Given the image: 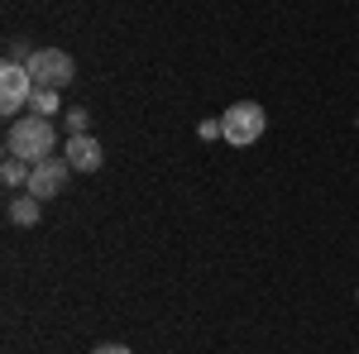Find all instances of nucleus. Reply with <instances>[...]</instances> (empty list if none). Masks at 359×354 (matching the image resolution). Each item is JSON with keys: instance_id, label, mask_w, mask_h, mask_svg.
<instances>
[{"instance_id": "obj_6", "label": "nucleus", "mask_w": 359, "mask_h": 354, "mask_svg": "<svg viewBox=\"0 0 359 354\" xmlns=\"http://www.w3.org/2000/svg\"><path fill=\"white\" fill-rule=\"evenodd\" d=\"M62 158L72 163V172H96V168L106 163L101 139H91V135H67V144H62Z\"/></svg>"}, {"instance_id": "obj_1", "label": "nucleus", "mask_w": 359, "mask_h": 354, "mask_svg": "<svg viewBox=\"0 0 359 354\" xmlns=\"http://www.w3.org/2000/svg\"><path fill=\"white\" fill-rule=\"evenodd\" d=\"M5 154H10V158H25L29 168L43 163V158H57L53 120H43V115H20V120H10V130H5Z\"/></svg>"}, {"instance_id": "obj_9", "label": "nucleus", "mask_w": 359, "mask_h": 354, "mask_svg": "<svg viewBox=\"0 0 359 354\" xmlns=\"http://www.w3.org/2000/svg\"><path fill=\"white\" fill-rule=\"evenodd\" d=\"M29 172H34V168H29L25 158H10V154H5V168H0V182H5L10 191H15V187H29Z\"/></svg>"}, {"instance_id": "obj_13", "label": "nucleus", "mask_w": 359, "mask_h": 354, "mask_svg": "<svg viewBox=\"0 0 359 354\" xmlns=\"http://www.w3.org/2000/svg\"><path fill=\"white\" fill-rule=\"evenodd\" d=\"M91 354H135V350H130V345H96Z\"/></svg>"}, {"instance_id": "obj_4", "label": "nucleus", "mask_w": 359, "mask_h": 354, "mask_svg": "<svg viewBox=\"0 0 359 354\" xmlns=\"http://www.w3.org/2000/svg\"><path fill=\"white\" fill-rule=\"evenodd\" d=\"M29 96H34L29 67L25 62H5V67H0V110H5L10 120H20V110L29 106Z\"/></svg>"}, {"instance_id": "obj_14", "label": "nucleus", "mask_w": 359, "mask_h": 354, "mask_svg": "<svg viewBox=\"0 0 359 354\" xmlns=\"http://www.w3.org/2000/svg\"><path fill=\"white\" fill-rule=\"evenodd\" d=\"M355 125H359V120H355Z\"/></svg>"}, {"instance_id": "obj_5", "label": "nucleus", "mask_w": 359, "mask_h": 354, "mask_svg": "<svg viewBox=\"0 0 359 354\" xmlns=\"http://www.w3.org/2000/svg\"><path fill=\"white\" fill-rule=\"evenodd\" d=\"M72 172V163L67 158H43V163H34V172H29V196H39V201H48V196H62L67 191V177Z\"/></svg>"}, {"instance_id": "obj_2", "label": "nucleus", "mask_w": 359, "mask_h": 354, "mask_svg": "<svg viewBox=\"0 0 359 354\" xmlns=\"http://www.w3.org/2000/svg\"><path fill=\"white\" fill-rule=\"evenodd\" d=\"M269 130V115L264 106H254V101H235V106L221 115V139L230 149H249V144H259Z\"/></svg>"}, {"instance_id": "obj_3", "label": "nucleus", "mask_w": 359, "mask_h": 354, "mask_svg": "<svg viewBox=\"0 0 359 354\" xmlns=\"http://www.w3.org/2000/svg\"><path fill=\"white\" fill-rule=\"evenodd\" d=\"M25 67H29V77H34V86H48V91H62V86L77 77V62L62 53V48H34Z\"/></svg>"}, {"instance_id": "obj_10", "label": "nucleus", "mask_w": 359, "mask_h": 354, "mask_svg": "<svg viewBox=\"0 0 359 354\" xmlns=\"http://www.w3.org/2000/svg\"><path fill=\"white\" fill-rule=\"evenodd\" d=\"M67 135H86V110L82 106L67 110Z\"/></svg>"}, {"instance_id": "obj_7", "label": "nucleus", "mask_w": 359, "mask_h": 354, "mask_svg": "<svg viewBox=\"0 0 359 354\" xmlns=\"http://www.w3.org/2000/svg\"><path fill=\"white\" fill-rule=\"evenodd\" d=\"M5 216H10V225H29V230H34V225L43 220V211H39V196H15Z\"/></svg>"}, {"instance_id": "obj_12", "label": "nucleus", "mask_w": 359, "mask_h": 354, "mask_svg": "<svg viewBox=\"0 0 359 354\" xmlns=\"http://www.w3.org/2000/svg\"><path fill=\"white\" fill-rule=\"evenodd\" d=\"M10 62H29V53H25V43H20V39H10Z\"/></svg>"}, {"instance_id": "obj_8", "label": "nucleus", "mask_w": 359, "mask_h": 354, "mask_svg": "<svg viewBox=\"0 0 359 354\" xmlns=\"http://www.w3.org/2000/svg\"><path fill=\"white\" fill-rule=\"evenodd\" d=\"M57 110H62L57 91H48V86H34V96H29V115H43V120H53Z\"/></svg>"}, {"instance_id": "obj_11", "label": "nucleus", "mask_w": 359, "mask_h": 354, "mask_svg": "<svg viewBox=\"0 0 359 354\" xmlns=\"http://www.w3.org/2000/svg\"><path fill=\"white\" fill-rule=\"evenodd\" d=\"M196 135H201V139H216V135H221V120H201V125H196Z\"/></svg>"}]
</instances>
